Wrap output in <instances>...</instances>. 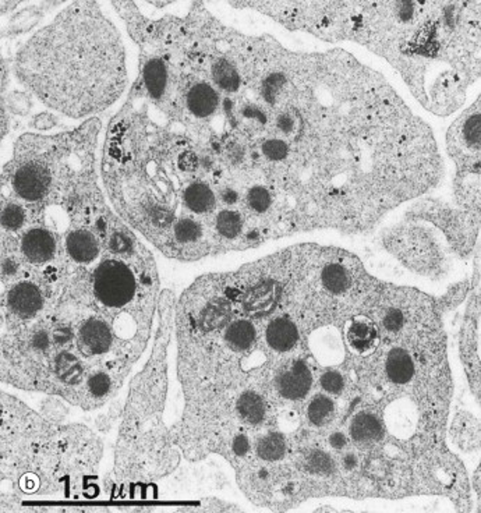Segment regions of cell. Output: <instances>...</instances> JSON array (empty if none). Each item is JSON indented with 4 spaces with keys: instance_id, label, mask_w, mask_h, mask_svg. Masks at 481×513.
<instances>
[{
    "instance_id": "obj_1",
    "label": "cell",
    "mask_w": 481,
    "mask_h": 513,
    "mask_svg": "<svg viewBox=\"0 0 481 513\" xmlns=\"http://www.w3.org/2000/svg\"><path fill=\"white\" fill-rule=\"evenodd\" d=\"M19 73L44 103L80 117L106 108L121 94L123 45L94 3H77L27 44Z\"/></svg>"
},
{
    "instance_id": "obj_2",
    "label": "cell",
    "mask_w": 481,
    "mask_h": 513,
    "mask_svg": "<svg viewBox=\"0 0 481 513\" xmlns=\"http://www.w3.org/2000/svg\"><path fill=\"white\" fill-rule=\"evenodd\" d=\"M135 289V279L130 268L116 260L102 262L94 275L96 298L108 307L127 304L134 297Z\"/></svg>"
},
{
    "instance_id": "obj_3",
    "label": "cell",
    "mask_w": 481,
    "mask_h": 513,
    "mask_svg": "<svg viewBox=\"0 0 481 513\" xmlns=\"http://www.w3.org/2000/svg\"><path fill=\"white\" fill-rule=\"evenodd\" d=\"M48 186L49 176L47 170L35 163L22 166L13 179V187L16 193L27 201L40 200L47 193Z\"/></svg>"
},
{
    "instance_id": "obj_4",
    "label": "cell",
    "mask_w": 481,
    "mask_h": 513,
    "mask_svg": "<svg viewBox=\"0 0 481 513\" xmlns=\"http://www.w3.org/2000/svg\"><path fill=\"white\" fill-rule=\"evenodd\" d=\"M311 373L308 367L298 362L292 369L283 371L278 378L279 392L287 399L304 398L311 387Z\"/></svg>"
},
{
    "instance_id": "obj_5",
    "label": "cell",
    "mask_w": 481,
    "mask_h": 513,
    "mask_svg": "<svg viewBox=\"0 0 481 513\" xmlns=\"http://www.w3.org/2000/svg\"><path fill=\"white\" fill-rule=\"evenodd\" d=\"M346 337L352 349L359 353H367L377 344L378 330L369 318H356L348 325Z\"/></svg>"
},
{
    "instance_id": "obj_6",
    "label": "cell",
    "mask_w": 481,
    "mask_h": 513,
    "mask_svg": "<svg viewBox=\"0 0 481 513\" xmlns=\"http://www.w3.org/2000/svg\"><path fill=\"white\" fill-rule=\"evenodd\" d=\"M9 305L22 317H31L42 305V296L37 286L28 282L19 283L9 294Z\"/></svg>"
},
{
    "instance_id": "obj_7",
    "label": "cell",
    "mask_w": 481,
    "mask_h": 513,
    "mask_svg": "<svg viewBox=\"0 0 481 513\" xmlns=\"http://www.w3.org/2000/svg\"><path fill=\"white\" fill-rule=\"evenodd\" d=\"M23 253L33 262H45L55 253V239L47 230L33 229L23 239Z\"/></svg>"
},
{
    "instance_id": "obj_8",
    "label": "cell",
    "mask_w": 481,
    "mask_h": 513,
    "mask_svg": "<svg viewBox=\"0 0 481 513\" xmlns=\"http://www.w3.org/2000/svg\"><path fill=\"white\" fill-rule=\"evenodd\" d=\"M298 339V332L296 325L285 318H275L267 328V342L271 348L278 352L290 351Z\"/></svg>"
},
{
    "instance_id": "obj_9",
    "label": "cell",
    "mask_w": 481,
    "mask_h": 513,
    "mask_svg": "<svg viewBox=\"0 0 481 513\" xmlns=\"http://www.w3.org/2000/svg\"><path fill=\"white\" fill-rule=\"evenodd\" d=\"M80 339L83 346L91 355L105 353L110 346L112 335L109 328L101 321H88L80 330Z\"/></svg>"
},
{
    "instance_id": "obj_10",
    "label": "cell",
    "mask_w": 481,
    "mask_h": 513,
    "mask_svg": "<svg viewBox=\"0 0 481 513\" xmlns=\"http://www.w3.org/2000/svg\"><path fill=\"white\" fill-rule=\"evenodd\" d=\"M189 109L199 117L211 115L218 106V94L205 83L193 87L187 96Z\"/></svg>"
},
{
    "instance_id": "obj_11",
    "label": "cell",
    "mask_w": 481,
    "mask_h": 513,
    "mask_svg": "<svg viewBox=\"0 0 481 513\" xmlns=\"http://www.w3.org/2000/svg\"><path fill=\"white\" fill-rule=\"evenodd\" d=\"M67 251L76 261L88 262L98 255V244L92 235L78 230L69 236Z\"/></svg>"
},
{
    "instance_id": "obj_12",
    "label": "cell",
    "mask_w": 481,
    "mask_h": 513,
    "mask_svg": "<svg viewBox=\"0 0 481 513\" xmlns=\"http://www.w3.org/2000/svg\"><path fill=\"white\" fill-rule=\"evenodd\" d=\"M413 362L405 351L395 349L389 353L387 360V373L391 381L396 384H405L413 377Z\"/></svg>"
},
{
    "instance_id": "obj_13",
    "label": "cell",
    "mask_w": 481,
    "mask_h": 513,
    "mask_svg": "<svg viewBox=\"0 0 481 513\" xmlns=\"http://www.w3.org/2000/svg\"><path fill=\"white\" fill-rule=\"evenodd\" d=\"M382 432L380 421L375 416L369 413H362L355 417L351 426V435L357 442H370L380 438Z\"/></svg>"
},
{
    "instance_id": "obj_14",
    "label": "cell",
    "mask_w": 481,
    "mask_h": 513,
    "mask_svg": "<svg viewBox=\"0 0 481 513\" xmlns=\"http://www.w3.org/2000/svg\"><path fill=\"white\" fill-rule=\"evenodd\" d=\"M185 203L193 212H210L215 205L214 193L204 183H193L185 193Z\"/></svg>"
},
{
    "instance_id": "obj_15",
    "label": "cell",
    "mask_w": 481,
    "mask_h": 513,
    "mask_svg": "<svg viewBox=\"0 0 481 513\" xmlns=\"http://www.w3.org/2000/svg\"><path fill=\"white\" fill-rule=\"evenodd\" d=\"M237 412L243 421L247 424H258L264 420L265 405L261 396L254 392H246L242 395L237 403Z\"/></svg>"
},
{
    "instance_id": "obj_16",
    "label": "cell",
    "mask_w": 481,
    "mask_h": 513,
    "mask_svg": "<svg viewBox=\"0 0 481 513\" xmlns=\"http://www.w3.org/2000/svg\"><path fill=\"white\" fill-rule=\"evenodd\" d=\"M255 337V329L250 321H236L226 330L228 344L235 351L247 349Z\"/></svg>"
},
{
    "instance_id": "obj_17",
    "label": "cell",
    "mask_w": 481,
    "mask_h": 513,
    "mask_svg": "<svg viewBox=\"0 0 481 513\" xmlns=\"http://www.w3.org/2000/svg\"><path fill=\"white\" fill-rule=\"evenodd\" d=\"M144 81L152 96H159L162 94L167 81V72L164 63L159 59L148 62L144 70Z\"/></svg>"
},
{
    "instance_id": "obj_18",
    "label": "cell",
    "mask_w": 481,
    "mask_h": 513,
    "mask_svg": "<svg viewBox=\"0 0 481 513\" xmlns=\"http://www.w3.org/2000/svg\"><path fill=\"white\" fill-rule=\"evenodd\" d=\"M257 452L265 460H278L286 452V441L279 434L267 435L258 442Z\"/></svg>"
},
{
    "instance_id": "obj_19",
    "label": "cell",
    "mask_w": 481,
    "mask_h": 513,
    "mask_svg": "<svg viewBox=\"0 0 481 513\" xmlns=\"http://www.w3.org/2000/svg\"><path fill=\"white\" fill-rule=\"evenodd\" d=\"M334 412V402L327 396H317L308 406V419L315 426H323Z\"/></svg>"
},
{
    "instance_id": "obj_20",
    "label": "cell",
    "mask_w": 481,
    "mask_h": 513,
    "mask_svg": "<svg viewBox=\"0 0 481 513\" xmlns=\"http://www.w3.org/2000/svg\"><path fill=\"white\" fill-rule=\"evenodd\" d=\"M323 282L334 293H341L349 286V275L341 265H330L324 269Z\"/></svg>"
},
{
    "instance_id": "obj_21",
    "label": "cell",
    "mask_w": 481,
    "mask_h": 513,
    "mask_svg": "<svg viewBox=\"0 0 481 513\" xmlns=\"http://www.w3.org/2000/svg\"><path fill=\"white\" fill-rule=\"evenodd\" d=\"M217 229L222 236L233 239L242 232V217L235 211H223L217 218Z\"/></svg>"
},
{
    "instance_id": "obj_22",
    "label": "cell",
    "mask_w": 481,
    "mask_h": 513,
    "mask_svg": "<svg viewBox=\"0 0 481 513\" xmlns=\"http://www.w3.org/2000/svg\"><path fill=\"white\" fill-rule=\"evenodd\" d=\"M214 78L217 84L226 91H235L240 84L239 74L236 73V70L228 62L223 60L214 67Z\"/></svg>"
},
{
    "instance_id": "obj_23",
    "label": "cell",
    "mask_w": 481,
    "mask_h": 513,
    "mask_svg": "<svg viewBox=\"0 0 481 513\" xmlns=\"http://www.w3.org/2000/svg\"><path fill=\"white\" fill-rule=\"evenodd\" d=\"M175 235L180 242H194L201 235V226L194 221L185 219L176 225Z\"/></svg>"
},
{
    "instance_id": "obj_24",
    "label": "cell",
    "mask_w": 481,
    "mask_h": 513,
    "mask_svg": "<svg viewBox=\"0 0 481 513\" xmlns=\"http://www.w3.org/2000/svg\"><path fill=\"white\" fill-rule=\"evenodd\" d=\"M248 204L250 207L255 211V212H264L268 210L269 204H271V196L268 193V190H265L264 187H254L248 192L247 196Z\"/></svg>"
},
{
    "instance_id": "obj_25",
    "label": "cell",
    "mask_w": 481,
    "mask_h": 513,
    "mask_svg": "<svg viewBox=\"0 0 481 513\" xmlns=\"http://www.w3.org/2000/svg\"><path fill=\"white\" fill-rule=\"evenodd\" d=\"M24 222V212L23 210L16 205V204H10L3 210L2 214V224L5 228L8 229H17L23 225Z\"/></svg>"
},
{
    "instance_id": "obj_26",
    "label": "cell",
    "mask_w": 481,
    "mask_h": 513,
    "mask_svg": "<svg viewBox=\"0 0 481 513\" xmlns=\"http://www.w3.org/2000/svg\"><path fill=\"white\" fill-rule=\"evenodd\" d=\"M262 152L271 160H282L287 155V145L282 140H268L262 145Z\"/></svg>"
},
{
    "instance_id": "obj_27",
    "label": "cell",
    "mask_w": 481,
    "mask_h": 513,
    "mask_svg": "<svg viewBox=\"0 0 481 513\" xmlns=\"http://www.w3.org/2000/svg\"><path fill=\"white\" fill-rule=\"evenodd\" d=\"M308 466L312 471L321 473V474H328L334 469L332 460L321 452H312L308 457Z\"/></svg>"
},
{
    "instance_id": "obj_28",
    "label": "cell",
    "mask_w": 481,
    "mask_h": 513,
    "mask_svg": "<svg viewBox=\"0 0 481 513\" xmlns=\"http://www.w3.org/2000/svg\"><path fill=\"white\" fill-rule=\"evenodd\" d=\"M321 385L330 394H338L344 388V378L339 373L328 371L321 378Z\"/></svg>"
},
{
    "instance_id": "obj_29",
    "label": "cell",
    "mask_w": 481,
    "mask_h": 513,
    "mask_svg": "<svg viewBox=\"0 0 481 513\" xmlns=\"http://www.w3.org/2000/svg\"><path fill=\"white\" fill-rule=\"evenodd\" d=\"M109 385H110V381H109L108 376L102 374V373H99L94 378H91L90 384H88L90 391L96 396L105 395L109 391Z\"/></svg>"
},
{
    "instance_id": "obj_30",
    "label": "cell",
    "mask_w": 481,
    "mask_h": 513,
    "mask_svg": "<svg viewBox=\"0 0 481 513\" xmlns=\"http://www.w3.org/2000/svg\"><path fill=\"white\" fill-rule=\"evenodd\" d=\"M382 325L389 332L398 330L403 325V314L400 311H398V310L389 311V314L385 315Z\"/></svg>"
},
{
    "instance_id": "obj_31",
    "label": "cell",
    "mask_w": 481,
    "mask_h": 513,
    "mask_svg": "<svg viewBox=\"0 0 481 513\" xmlns=\"http://www.w3.org/2000/svg\"><path fill=\"white\" fill-rule=\"evenodd\" d=\"M250 448V444H248V439L244 437V435H239L235 438L233 441V451L236 455L239 456H243L244 453H247Z\"/></svg>"
},
{
    "instance_id": "obj_32",
    "label": "cell",
    "mask_w": 481,
    "mask_h": 513,
    "mask_svg": "<svg viewBox=\"0 0 481 513\" xmlns=\"http://www.w3.org/2000/svg\"><path fill=\"white\" fill-rule=\"evenodd\" d=\"M180 166L187 169V170H193L199 166V160L193 153H187V155L180 158Z\"/></svg>"
},
{
    "instance_id": "obj_33",
    "label": "cell",
    "mask_w": 481,
    "mask_h": 513,
    "mask_svg": "<svg viewBox=\"0 0 481 513\" xmlns=\"http://www.w3.org/2000/svg\"><path fill=\"white\" fill-rule=\"evenodd\" d=\"M330 442H331V445H332L334 448H337V449H342V448L348 444V439H346V437H345L342 432H335V434L331 437Z\"/></svg>"
},
{
    "instance_id": "obj_34",
    "label": "cell",
    "mask_w": 481,
    "mask_h": 513,
    "mask_svg": "<svg viewBox=\"0 0 481 513\" xmlns=\"http://www.w3.org/2000/svg\"><path fill=\"white\" fill-rule=\"evenodd\" d=\"M48 344H49V339H48V336L45 333L35 335V337H34V346L44 349V348H47Z\"/></svg>"
},
{
    "instance_id": "obj_35",
    "label": "cell",
    "mask_w": 481,
    "mask_h": 513,
    "mask_svg": "<svg viewBox=\"0 0 481 513\" xmlns=\"http://www.w3.org/2000/svg\"><path fill=\"white\" fill-rule=\"evenodd\" d=\"M237 199H239V196H237V193L235 190H225L222 193V200L226 204H233V203L237 201Z\"/></svg>"
},
{
    "instance_id": "obj_36",
    "label": "cell",
    "mask_w": 481,
    "mask_h": 513,
    "mask_svg": "<svg viewBox=\"0 0 481 513\" xmlns=\"http://www.w3.org/2000/svg\"><path fill=\"white\" fill-rule=\"evenodd\" d=\"M355 464H356V459H355V456L349 455V456H346V457L344 459V466H345L346 469H353V467H355Z\"/></svg>"
}]
</instances>
